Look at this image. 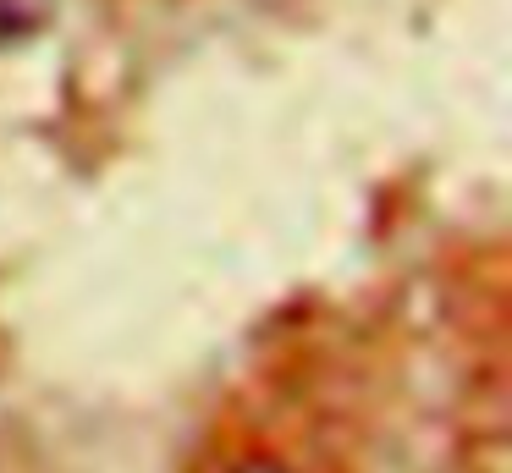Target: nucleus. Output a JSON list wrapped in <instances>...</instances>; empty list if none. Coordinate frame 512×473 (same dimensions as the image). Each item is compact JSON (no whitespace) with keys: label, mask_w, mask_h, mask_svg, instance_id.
I'll return each instance as SVG.
<instances>
[{"label":"nucleus","mask_w":512,"mask_h":473,"mask_svg":"<svg viewBox=\"0 0 512 473\" xmlns=\"http://www.w3.org/2000/svg\"><path fill=\"white\" fill-rule=\"evenodd\" d=\"M215 473H303V468L287 462V457H276V451H243V457L221 462Z\"/></svg>","instance_id":"1"}]
</instances>
